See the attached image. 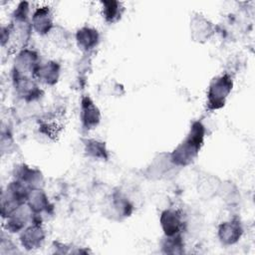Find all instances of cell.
I'll return each instance as SVG.
<instances>
[{
	"mask_svg": "<svg viewBox=\"0 0 255 255\" xmlns=\"http://www.w3.org/2000/svg\"><path fill=\"white\" fill-rule=\"evenodd\" d=\"M205 128L200 122H193L186 137L169 154V159L176 166L190 164L203 145Z\"/></svg>",
	"mask_w": 255,
	"mask_h": 255,
	"instance_id": "1",
	"label": "cell"
},
{
	"mask_svg": "<svg viewBox=\"0 0 255 255\" xmlns=\"http://www.w3.org/2000/svg\"><path fill=\"white\" fill-rule=\"evenodd\" d=\"M233 87V81L228 74H223L214 78L207 92V109L209 111L219 110L224 107L226 99Z\"/></svg>",
	"mask_w": 255,
	"mask_h": 255,
	"instance_id": "2",
	"label": "cell"
},
{
	"mask_svg": "<svg viewBox=\"0 0 255 255\" xmlns=\"http://www.w3.org/2000/svg\"><path fill=\"white\" fill-rule=\"evenodd\" d=\"M40 65L38 54L29 49H22L15 58L13 68V81L34 77L37 67Z\"/></svg>",
	"mask_w": 255,
	"mask_h": 255,
	"instance_id": "3",
	"label": "cell"
},
{
	"mask_svg": "<svg viewBox=\"0 0 255 255\" xmlns=\"http://www.w3.org/2000/svg\"><path fill=\"white\" fill-rule=\"evenodd\" d=\"M26 204L32 211V221L36 223H41V213H49L52 209V205L50 204L46 193L40 189V187L32 188L30 190Z\"/></svg>",
	"mask_w": 255,
	"mask_h": 255,
	"instance_id": "4",
	"label": "cell"
},
{
	"mask_svg": "<svg viewBox=\"0 0 255 255\" xmlns=\"http://www.w3.org/2000/svg\"><path fill=\"white\" fill-rule=\"evenodd\" d=\"M81 121L86 130L95 128L101 121L100 110L88 96H84L81 101Z\"/></svg>",
	"mask_w": 255,
	"mask_h": 255,
	"instance_id": "5",
	"label": "cell"
},
{
	"mask_svg": "<svg viewBox=\"0 0 255 255\" xmlns=\"http://www.w3.org/2000/svg\"><path fill=\"white\" fill-rule=\"evenodd\" d=\"M160 225L165 236L180 234L183 227V220L180 211L174 209H166L160 214Z\"/></svg>",
	"mask_w": 255,
	"mask_h": 255,
	"instance_id": "6",
	"label": "cell"
},
{
	"mask_svg": "<svg viewBox=\"0 0 255 255\" xmlns=\"http://www.w3.org/2000/svg\"><path fill=\"white\" fill-rule=\"evenodd\" d=\"M45 239V231L40 223H33L20 235V241L27 250L39 248Z\"/></svg>",
	"mask_w": 255,
	"mask_h": 255,
	"instance_id": "7",
	"label": "cell"
},
{
	"mask_svg": "<svg viewBox=\"0 0 255 255\" xmlns=\"http://www.w3.org/2000/svg\"><path fill=\"white\" fill-rule=\"evenodd\" d=\"M243 233L241 223L238 219L223 222L218 227V237L224 245L236 243Z\"/></svg>",
	"mask_w": 255,
	"mask_h": 255,
	"instance_id": "8",
	"label": "cell"
},
{
	"mask_svg": "<svg viewBox=\"0 0 255 255\" xmlns=\"http://www.w3.org/2000/svg\"><path fill=\"white\" fill-rule=\"evenodd\" d=\"M14 179L20 181L30 188H38L43 176L40 170L31 168L26 164H21L15 168Z\"/></svg>",
	"mask_w": 255,
	"mask_h": 255,
	"instance_id": "9",
	"label": "cell"
},
{
	"mask_svg": "<svg viewBox=\"0 0 255 255\" xmlns=\"http://www.w3.org/2000/svg\"><path fill=\"white\" fill-rule=\"evenodd\" d=\"M32 28L40 35L48 34L53 28V17L49 7L38 8L32 17Z\"/></svg>",
	"mask_w": 255,
	"mask_h": 255,
	"instance_id": "10",
	"label": "cell"
},
{
	"mask_svg": "<svg viewBox=\"0 0 255 255\" xmlns=\"http://www.w3.org/2000/svg\"><path fill=\"white\" fill-rule=\"evenodd\" d=\"M60 76V65L55 61H49L45 64H40L36 71L34 77H36L42 83L53 86L58 82Z\"/></svg>",
	"mask_w": 255,
	"mask_h": 255,
	"instance_id": "11",
	"label": "cell"
},
{
	"mask_svg": "<svg viewBox=\"0 0 255 255\" xmlns=\"http://www.w3.org/2000/svg\"><path fill=\"white\" fill-rule=\"evenodd\" d=\"M76 40L78 47L81 50L89 52L97 47L100 40V35L99 32L94 28L83 27L77 31Z\"/></svg>",
	"mask_w": 255,
	"mask_h": 255,
	"instance_id": "12",
	"label": "cell"
},
{
	"mask_svg": "<svg viewBox=\"0 0 255 255\" xmlns=\"http://www.w3.org/2000/svg\"><path fill=\"white\" fill-rule=\"evenodd\" d=\"M190 24L192 37L198 42H201L202 40H208L213 33V26L201 15L194 16Z\"/></svg>",
	"mask_w": 255,
	"mask_h": 255,
	"instance_id": "13",
	"label": "cell"
},
{
	"mask_svg": "<svg viewBox=\"0 0 255 255\" xmlns=\"http://www.w3.org/2000/svg\"><path fill=\"white\" fill-rule=\"evenodd\" d=\"M85 152L89 157L107 160L109 158V152L106 147V143L97 139H86Z\"/></svg>",
	"mask_w": 255,
	"mask_h": 255,
	"instance_id": "14",
	"label": "cell"
},
{
	"mask_svg": "<svg viewBox=\"0 0 255 255\" xmlns=\"http://www.w3.org/2000/svg\"><path fill=\"white\" fill-rule=\"evenodd\" d=\"M103 17L106 22L113 24L118 22L124 12V7L119 1H103Z\"/></svg>",
	"mask_w": 255,
	"mask_h": 255,
	"instance_id": "15",
	"label": "cell"
},
{
	"mask_svg": "<svg viewBox=\"0 0 255 255\" xmlns=\"http://www.w3.org/2000/svg\"><path fill=\"white\" fill-rule=\"evenodd\" d=\"M162 249L164 253L181 254L183 252V242L180 234L165 236L162 242Z\"/></svg>",
	"mask_w": 255,
	"mask_h": 255,
	"instance_id": "16",
	"label": "cell"
}]
</instances>
